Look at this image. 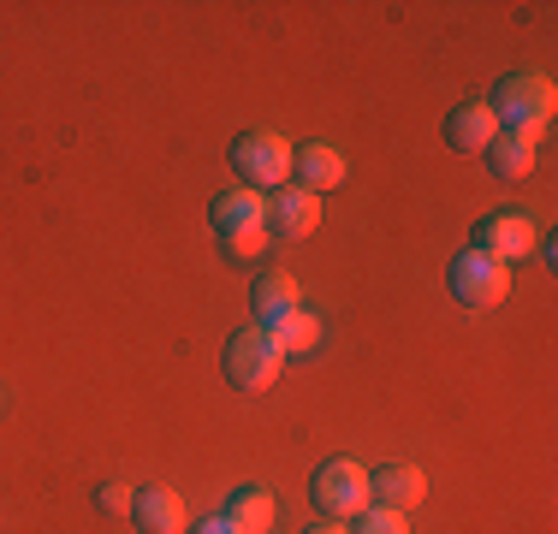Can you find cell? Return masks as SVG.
Listing matches in <instances>:
<instances>
[{
  "label": "cell",
  "instance_id": "6da1fadb",
  "mask_svg": "<svg viewBox=\"0 0 558 534\" xmlns=\"http://www.w3.org/2000/svg\"><path fill=\"white\" fill-rule=\"evenodd\" d=\"M482 101L494 107L499 125H529V131H541V125L553 119V107H558V89H553L547 72H535V65H517V72H505L499 84H494V96H482Z\"/></svg>",
  "mask_w": 558,
  "mask_h": 534
},
{
  "label": "cell",
  "instance_id": "7a4b0ae2",
  "mask_svg": "<svg viewBox=\"0 0 558 534\" xmlns=\"http://www.w3.org/2000/svg\"><path fill=\"white\" fill-rule=\"evenodd\" d=\"M226 160H232V172H238V184L244 191H262V196H274L279 184H291V143L279 137V131H238L232 137V149H226Z\"/></svg>",
  "mask_w": 558,
  "mask_h": 534
},
{
  "label": "cell",
  "instance_id": "3957f363",
  "mask_svg": "<svg viewBox=\"0 0 558 534\" xmlns=\"http://www.w3.org/2000/svg\"><path fill=\"white\" fill-rule=\"evenodd\" d=\"M310 505L327 517V523H351V517L368 505V470H363L356 458H327V463H315V475H310Z\"/></svg>",
  "mask_w": 558,
  "mask_h": 534
},
{
  "label": "cell",
  "instance_id": "277c9868",
  "mask_svg": "<svg viewBox=\"0 0 558 534\" xmlns=\"http://www.w3.org/2000/svg\"><path fill=\"white\" fill-rule=\"evenodd\" d=\"M446 286L463 310H499V303L511 298V267L482 256V250H458L446 267Z\"/></svg>",
  "mask_w": 558,
  "mask_h": 534
},
{
  "label": "cell",
  "instance_id": "5b68a950",
  "mask_svg": "<svg viewBox=\"0 0 558 534\" xmlns=\"http://www.w3.org/2000/svg\"><path fill=\"white\" fill-rule=\"evenodd\" d=\"M279 363H286V356L262 339V327H238L232 339H226V351H220V374L238 386V392H268V386L279 380Z\"/></svg>",
  "mask_w": 558,
  "mask_h": 534
},
{
  "label": "cell",
  "instance_id": "8992f818",
  "mask_svg": "<svg viewBox=\"0 0 558 534\" xmlns=\"http://www.w3.org/2000/svg\"><path fill=\"white\" fill-rule=\"evenodd\" d=\"M535 220L529 214H511V208H499V214H482L475 220V232H470V250H482V256H494V262H523V256H535Z\"/></svg>",
  "mask_w": 558,
  "mask_h": 534
},
{
  "label": "cell",
  "instance_id": "52a82bcc",
  "mask_svg": "<svg viewBox=\"0 0 558 534\" xmlns=\"http://www.w3.org/2000/svg\"><path fill=\"white\" fill-rule=\"evenodd\" d=\"M256 327H262V339H268L279 356H315V351H322V332H327L322 315L303 310V303H298V310H279V315H262Z\"/></svg>",
  "mask_w": 558,
  "mask_h": 534
},
{
  "label": "cell",
  "instance_id": "ba28073f",
  "mask_svg": "<svg viewBox=\"0 0 558 534\" xmlns=\"http://www.w3.org/2000/svg\"><path fill=\"white\" fill-rule=\"evenodd\" d=\"M422 499H428V475L416 463H380V470H368V505H387V511L410 517Z\"/></svg>",
  "mask_w": 558,
  "mask_h": 534
},
{
  "label": "cell",
  "instance_id": "9c48e42d",
  "mask_svg": "<svg viewBox=\"0 0 558 534\" xmlns=\"http://www.w3.org/2000/svg\"><path fill=\"white\" fill-rule=\"evenodd\" d=\"M535 143H541V131H529V125H499V137L487 143V172H494L499 184H523L529 172H535Z\"/></svg>",
  "mask_w": 558,
  "mask_h": 534
},
{
  "label": "cell",
  "instance_id": "30bf717a",
  "mask_svg": "<svg viewBox=\"0 0 558 534\" xmlns=\"http://www.w3.org/2000/svg\"><path fill=\"white\" fill-rule=\"evenodd\" d=\"M315 226H322V196L298 191V184H279L268 196V238H310Z\"/></svg>",
  "mask_w": 558,
  "mask_h": 534
},
{
  "label": "cell",
  "instance_id": "8fae6325",
  "mask_svg": "<svg viewBox=\"0 0 558 534\" xmlns=\"http://www.w3.org/2000/svg\"><path fill=\"white\" fill-rule=\"evenodd\" d=\"M494 137H499V119L487 101H458L446 113V149L451 155H487Z\"/></svg>",
  "mask_w": 558,
  "mask_h": 534
},
{
  "label": "cell",
  "instance_id": "7c38bea8",
  "mask_svg": "<svg viewBox=\"0 0 558 534\" xmlns=\"http://www.w3.org/2000/svg\"><path fill=\"white\" fill-rule=\"evenodd\" d=\"M291 184L310 196H327L344 184V155L333 143H303V149H291Z\"/></svg>",
  "mask_w": 558,
  "mask_h": 534
},
{
  "label": "cell",
  "instance_id": "4fadbf2b",
  "mask_svg": "<svg viewBox=\"0 0 558 534\" xmlns=\"http://www.w3.org/2000/svg\"><path fill=\"white\" fill-rule=\"evenodd\" d=\"M131 523H137V534H184L191 517H184V499L172 487H137L131 493Z\"/></svg>",
  "mask_w": 558,
  "mask_h": 534
},
{
  "label": "cell",
  "instance_id": "5bb4252c",
  "mask_svg": "<svg viewBox=\"0 0 558 534\" xmlns=\"http://www.w3.org/2000/svg\"><path fill=\"white\" fill-rule=\"evenodd\" d=\"M208 220H215L220 238L250 232V226H268V196H262V191H244V184H232V191H220L215 203H208Z\"/></svg>",
  "mask_w": 558,
  "mask_h": 534
},
{
  "label": "cell",
  "instance_id": "9a60e30c",
  "mask_svg": "<svg viewBox=\"0 0 558 534\" xmlns=\"http://www.w3.org/2000/svg\"><path fill=\"white\" fill-rule=\"evenodd\" d=\"M226 523H232L238 534H274V517H279V505H274V493L268 487H256V481H250V487H238L232 499H226Z\"/></svg>",
  "mask_w": 558,
  "mask_h": 534
},
{
  "label": "cell",
  "instance_id": "2e32d148",
  "mask_svg": "<svg viewBox=\"0 0 558 534\" xmlns=\"http://www.w3.org/2000/svg\"><path fill=\"white\" fill-rule=\"evenodd\" d=\"M250 303H256V320L279 315V310H298V274H286V267H262V274L250 279Z\"/></svg>",
  "mask_w": 558,
  "mask_h": 534
},
{
  "label": "cell",
  "instance_id": "e0dca14e",
  "mask_svg": "<svg viewBox=\"0 0 558 534\" xmlns=\"http://www.w3.org/2000/svg\"><path fill=\"white\" fill-rule=\"evenodd\" d=\"M344 529H351V534H410V517L387 511V505H363Z\"/></svg>",
  "mask_w": 558,
  "mask_h": 534
},
{
  "label": "cell",
  "instance_id": "ac0fdd59",
  "mask_svg": "<svg viewBox=\"0 0 558 534\" xmlns=\"http://www.w3.org/2000/svg\"><path fill=\"white\" fill-rule=\"evenodd\" d=\"M220 250L232 262H256L262 250H268V226H250V232H232V238H220Z\"/></svg>",
  "mask_w": 558,
  "mask_h": 534
},
{
  "label": "cell",
  "instance_id": "d6986e66",
  "mask_svg": "<svg viewBox=\"0 0 558 534\" xmlns=\"http://www.w3.org/2000/svg\"><path fill=\"white\" fill-rule=\"evenodd\" d=\"M131 493H137V487H125V481H101V487H96V511L101 517H125L131 511Z\"/></svg>",
  "mask_w": 558,
  "mask_h": 534
},
{
  "label": "cell",
  "instance_id": "ffe728a7",
  "mask_svg": "<svg viewBox=\"0 0 558 534\" xmlns=\"http://www.w3.org/2000/svg\"><path fill=\"white\" fill-rule=\"evenodd\" d=\"M184 534H238L232 523H226V517H203V523H191Z\"/></svg>",
  "mask_w": 558,
  "mask_h": 534
},
{
  "label": "cell",
  "instance_id": "44dd1931",
  "mask_svg": "<svg viewBox=\"0 0 558 534\" xmlns=\"http://www.w3.org/2000/svg\"><path fill=\"white\" fill-rule=\"evenodd\" d=\"M303 534H351V529H344V523H327V517H322V523H310Z\"/></svg>",
  "mask_w": 558,
  "mask_h": 534
},
{
  "label": "cell",
  "instance_id": "7402d4cb",
  "mask_svg": "<svg viewBox=\"0 0 558 534\" xmlns=\"http://www.w3.org/2000/svg\"><path fill=\"white\" fill-rule=\"evenodd\" d=\"M0 404H7V392H0Z\"/></svg>",
  "mask_w": 558,
  "mask_h": 534
}]
</instances>
